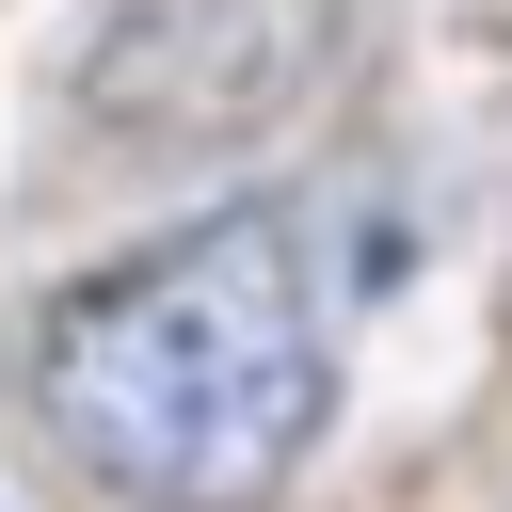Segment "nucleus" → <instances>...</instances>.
Returning <instances> with one entry per match:
<instances>
[{
    "mask_svg": "<svg viewBox=\"0 0 512 512\" xmlns=\"http://www.w3.org/2000/svg\"><path fill=\"white\" fill-rule=\"evenodd\" d=\"M32 416L96 496L256 512L336 416V320L272 208H224L32 320Z\"/></svg>",
    "mask_w": 512,
    "mask_h": 512,
    "instance_id": "obj_1",
    "label": "nucleus"
}]
</instances>
